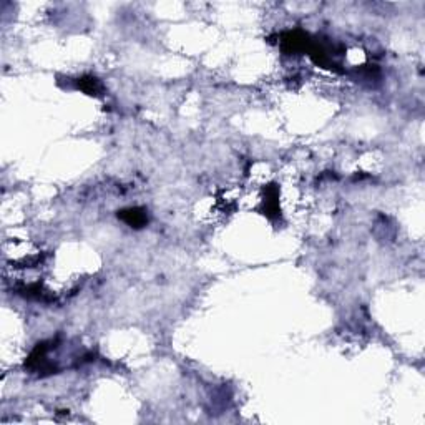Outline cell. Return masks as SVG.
Segmentation results:
<instances>
[{
  "label": "cell",
  "mask_w": 425,
  "mask_h": 425,
  "mask_svg": "<svg viewBox=\"0 0 425 425\" xmlns=\"http://www.w3.org/2000/svg\"><path fill=\"white\" fill-rule=\"evenodd\" d=\"M122 218L128 224L136 226V228H139L145 223V221H147V216H145V213L141 211V209H128V211H123L122 213Z\"/></svg>",
  "instance_id": "cell-1"
}]
</instances>
